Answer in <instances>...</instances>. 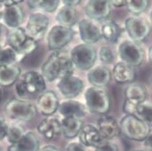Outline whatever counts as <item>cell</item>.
Wrapping results in <instances>:
<instances>
[{"label": "cell", "mask_w": 152, "mask_h": 151, "mask_svg": "<svg viewBox=\"0 0 152 151\" xmlns=\"http://www.w3.org/2000/svg\"><path fill=\"white\" fill-rule=\"evenodd\" d=\"M99 58L103 64H111L114 61V53L110 47H102L99 51Z\"/></svg>", "instance_id": "cell-34"}, {"label": "cell", "mask_w": 152, "mask_h": 151, "mask_svg": "<svg viewBox=\"0 0 152 151\" xmlns=\"http://www.w3.org/2000/svg\"><path fill=\"white\" fill-rule=\"evenodd\" d=\"M70 58L74 67L81 70H88L95 64L97 52L90 44H79L71 50Z\"/></svg>", "instance_id": "cell-7"}, {"label": "cell", "mask_w": 152, "mask_h": 151, "mask_svg": "<svg viewBox=\"0 0 152 151\" xmlns=\"http://www.w3.org/2000/svg\"><path fill=\"white\" fill-rule=\"evenodd\" d=\"M81 2V1L80 0H65V1H63V4L65 5H69V6H73L75 7L77 5Z\"/></svg>", "instance_id": "cell-41"}, {"label": "cell", "mask_w": 152, "mask_h": 151, "mask_svg": "<svg viewBox=\"0 0 152 151\" xmlns=\"http://www.w3.org/2000/svg\"><path fill=\"white\" fill-rule=\"evenodd\" d=\"M86 106L77 100H69L61 102L58 106V112L64 117H77L80 118L86 115Z\"/></svg>", "instance_id": "cell-23"}, {"label": "cell", "mask_w": 152, "mask_h": 151, "mask_svg": "<svg viewBox=\"0 0 152 151\" xmlns=\"http://www.w3.org/2000/svg\"><path fill=\"white\" fill-rule=\"evenodd\" d=\"M61 133L67 139H74L79 136L83 127V121L77 117H64L61 121Z\"/></svg>", "instance_id": "cell-25"}, {"label": "cell", "mask_w": 152, "mask_h": 151, "mask_svg": "<svg viewBox=\"0 0 152 151\" xmlns=\"http://www.w3.org/2000/svg\"><path fill=\"white\" fill-rule=\"evenodd\" d=\"M24 130L21 126L16 123L8 125L6 139L11 144L18 143L24 135Z\"/></svg>", "instance_id": "cell-32"}, {"label": "cell", "mask_w": 152, "mask_h": 151, "mask_svg": "<svg viewBox=\"0 0 152 151\" xmlns=\"http://www.w3.org/2000/svg\"><path fill=\"white\" fill-rule=\"evenodd\" d=\"M0 151H2V148L0 147Z\"/></svg>", "instance_id": "cell-48"}, {"label": "cell", "mask_w": 152, "mask_h": 151, "mask_svg": "<svg viewBox=\"0 0 152 151\" xmlns=\"http://www.w3.org/2000/svg\"><path fill=\"white\" fill-rule=\"evenodd\" d=\"M118 55L122 62L133 67L141 65L145 58V53L142 46L139 43L130 40L120 44Z\"/></svg>", "instance_id": "cell-8"}, {"label": "cell", "mask_w": 152, "mask_h": 151, "mask_svg": "<svg viewBox=\"0 0 152 151\" xmlns=\"http://www.w3.org/2000/svg\"><path fill=\"white\" fill-rule=\"evenodd\" d=\"M83 87L84 84L83 80L74 75L61 79L57 84V88L60 93L67 99L77 97L83 90Z\"/></svg>", "instance_id": "cell-13"}, {"label": "cell", "mask_w": 152, "mask_h": 151, "mask_svg": "<svg viewBox=\"0 0 152 151\" xmlns=\"http://www.w3.org/2000/svg\"><path fill=\"white\" fill-rule=\"evenodd\" d=\"M148 60L151 64H152V46H151L148 50Z\"/></svg>", "instance_id": "cell-44"}, {"label": "cell", "mask_w": 152, "mask_h": 151, "mask_svg": "<svg viewBox=\"0 0 152 151\" xmlns=\"http://www.w3.org/2000/svg\"><path fill=\"white\" fill-rule=\"evenodd\" d=\"M18 58V55L10 47L0 48V67L14 64Z\"/></svg>", "instance_id": "cell-30"}, {"label": "cell", "mask_w": 152, "mask_h": 151, "mask_svg": "<svg viewBox=\"0 0 152 151\" xmlns=\"http://www.w3.org/2000/svg\"><path fill=\"white\" fill-rule=\"evenodd\" d=\"M40 142L33 132H26L18 143L11 144L8 151H39Z\"/></svg>", "instance_id": "cell-22"}, {"label": "cell", "mask_w": 152, "mask_h": 151, "mask_svg": "<svg viewBox=\"0 0 152 151\" xmlns=\"http://www.w3.org/2000/svg\"><path fill=\"white\" fill-rule=\"evenodd\" d=\"M2 97H3V93H2V90L1 88V86H0V105H1V103H2Z\"/></svg>", "instance_id": "cell-45"}, {"label": "cell", "mask_w": 152, "mask_h": 151, "mask_svg": "<svg viewBox=\"0 0 152 151\" xmlns=\"http://www.w3.org/2000/svg\"><path fill=\"white\" fill-rule=\"evenodd\" d=\"M137 117L152 126V101H145L136 108L135 115Z\"/></svg>", "instance_id": "cell-29"}, {"label": "cell", "mask_w": 152, "mask_h": 151, "mask_svg": "<svg viewBox=\"0 0 152 151\" xmlns=\"http://www.w3.org/2000/svg\"><path fill=\"white\" fill-rule=\"evenodd\" d=\"M5 112L11 119L30 121L36 116L38 109L32 103L20 99H12L5 104Z\"/></svg>", "instance_id": "cell-6"}, {"label": "cell", "mask_w": 152, "mask_h": 151, "mask_svg": "<svg viewBox=\"0 0 152 151\" xmlns=\"http://www.w3.org/2000/svg\"><path fill=\"white\" fill-rule=\"evenodd\" d=\"M15 90L19 97L24 98L41 95L46 90V80L38 72H26L15 83Z\"/></svg>", "instance_id": "cell-2"}, {"label": "cell", "mask_w": 152, "mask_h": 151, "mask_svg": "<svg viewBox=\"0 0 152 151\" xmlns=\"http://www.w3.org/2000/svg\"><path fill=\"white\" fill-rule=\"evenodd\" d=\"M150 21L152 24V9H151V13H150Z\"/></svg>", "instance_id": "cell-46"}, {"label": "cell", "mask_w": 152, "mask_h": 151, "mask_svg": "<svg viewBox=\"0 0 152 151\" xmlns=\"http://www.w3.org/2000/svg\"><path fill=\"white\" fill-rule=\"evenodd\" d=\"M151 83H152V82H151Z\"/></svg>", "instance_id": "cell-49"}, {"label": "cell", "mask_w": 152, "mask_h": 151, "mask_svg": "<svg viewBox=\"0 0 152 151\" xmlns=\"http://www.w3.org/2000/svg\"><path fill=\"white\" fill-rule=\"evenodd\" d=\"M38 133L48 140L57 139L61 133V122L53 117H47L37 126Z\"/></svg>", "instance_id": "cell-20"}, {"label": "cell", "mask_w": 152, "mask_h": 151, "mask_svg": "<svg viewBox=\"0 0 152 151\" xmlns=\"http://www.w3.org/2000/svg\"><path fill=\"white\" fill-rule=\"evenodd\" d=\"M110 4L112 6L116 7V8H121V7L126 6L127 5V1L124 0H120V1H110Z\"/></svg>", "instance_id": "cell-39"}, {"label": "cell", "mask_w": 152, "mask_h": 151, "mask_svg": "<svg viewBox=\"0 0 152 151\" xmlns=\"http://www.w3.org/2000/svg\"><path fill=\"white\" fill-rule=\"evenodd\" d=\"M112 5L110 1L93 0L88 1L85 7V12L88 18L93 20H103L111 14Z\"/></svg>", "instance_id": "cell-14"}, {"label": "cell", "mask_w": 152, "mask_h": 151, "mask_svg": "<svg viewBox=\"0 0 152 151\" xmlns=\"http://www.w3.org/2000/svg\"><path fill=\"white\" fill-rule=\"evenodd\" d=\"M126 100L123 106V111L126 115H135L136 108L141 103L146 101L148 90L140 83H131L124 90Z\"/></svg>", "instance_id": "cell-9"}, {"label": "cell", "mask_w": 152, "mask_h": 151, "mask_svg": "<svg viewBox=\"0 0 152 151\" xmlns=\"http://www.w3.org/2000/svg\"><path fill=\"white\" fill-rule=\"evenodd\" d=\"M64 151H86V147L79 142H71L67 145Z\"/></svg>", "instance_id": "cell-37"}, {"label": "cell", "mask_w": 152, "mask_h": 151, "mask_svg": "<svg viewBox=\"0 0 152 151\" xmlns=\"http://www.w3.org/2000/svg\"><path fill=\"white\" fill-rule=\"evenodd\" d=\"M39 151H62L61 150L58 149V147L53 145H47V146L43 147L42 148L39 150Z\"/></svg>", "instance_id": "cell-40"}, {"label": "cell", "mask_w": 152, "mask_h": 151, "mask_svg": "<svg viewBox=\"0 0 152 151\" xmlns=\"http://www.w3.org/2000/svg\"><path fill=\"white\" fill-rule=\"evenodd\" d=\"M145 149L148 151H152V132L147 136L145 141L143 142Z\"/></svg>", "instance_id": "cell-38"}, {"label": "cell", "mask_w": 152, "mask_h": 151, "mask_svg": "<svg viewBox=\"0 0 152 151\" xmlns=\"http://www.w3.org/2000/svg\"><path fill=\"white\" fill-rule=\"evenodd\" d=\"M132 151H147L145 150H142V149H136V150H133Z\"/></svg>", "instance_id": "cell-47"}, {"label": "cell", "mask_w": 152, "mask_h": 151, "mask_svg": "<svg viewBox=\"0 0 152 151\" xmlns=\"http://www.w3.org/2000/svg\"><path fill=\"white\" fill-rule=\"evenodd\" d=\"M6 41L8 47L12 48L18 56L28 55L35 51L38 47V42L27 34L26 29L18 27L8 33Z\"/></svg>", "instance_id": "cell-3"}, {"label": "cell", "mask_w": 152, "mask_h": 151, "mask_svg": "<svg viewBox=\"0 0 152 151\" xmlns=\"http://www.w3.org/2000/svg\"><path fill=\"white\" fill-rule=\"evenodd\" d=\"M102 37L110 43H115L121 34V28L114 22H109L104 24L101 28Z\"/></svg>", "instance_id": "cell-28"}, {"label": "cell", "mask_w": 152, "mask_h": 151, "mask_svg": "<svg viewBox=\"0 0 152 151\" xmlns=\"http://www.w3.org/2000/svg\"><path fill=\"white\" fill-rule=\"evenodd\" d=\"M149 6L148 0H130L127 1V9L133 14H140L145 12Z\"/></svg>", "instance_id": "cell-33"}, {"label": "cell", "mask_w": 152, "mask_h": 151, "mask_svg": "<svg viewBox=\"0 0 152 151\" xmlns=\"http://www.w3.org/2000/svg\"><path fill=\"white\" fill-rule=\"evenodd\" d=\"M120 129L125 137L137 142H144L151 133L150 126L133 115H127L121 119Z\"/></svg>", "instance_id": "cell-4"}, {"label": "cell", "mask_w": 152, "mask_h": 151, "mask_svg": "<svg viewBox=\"0 0 152 151\" xmlns=\"http://www.w3.org/2000/svg\"><path fill=\"white\" fill-rule=\"evenodd\" d=\"M87 109L94 114L105 115L110 109V97L103 88L90 87L85 93Z\"/></svg>", "instance_id": "cell-5"}, {"label": "cell", "mask_w": 152, "mask_h": 151, "mask_svg": "<svg viewBox=\"0 0 152 151\" xmlns=\"http://www.w3.org/2000/svg\"><path fill=\"white\" fill-rule=\"evenodd\" d=\"M59 100L53 90H45L39 96L37 102V109L44 115L50 116L58 111Z\"/></svg>", "instance_id": "cell-16"}, {"label": "cell", "mask_w": 152, "mask_h": 151, "mask_svg": "<svg viewBox=\"0 0 152 151\" xmlns=\"http://www.w3.org/2000/svg\"><path fill=\"white\" fill-rule=\"evenodd\" d=\"M112 77L121 84L132 82L136 78V72L134 67L124 62H118L113 67Z\"/></svg>", "instance_id": "cell-24"}, {"label": "cell", "mask_w": 152, "mask_h": 151, "mask_svg": "<svg viewBox=\"0 0 152 151\" xmlns=\"http://www.w3.org/2000/svg\"><path fill=\"white\" fill-rule=\"evenodd\" d=\"M3 26L2 24H0V48L3 47Z\"/></svg>", "instance_id": "cell-42"}, {"label": "cell", "mask_w": 152, "mask_h": 151, "mask_svg": "<svg viewBox=\"0 0 152 151\" xmlns=\"http://www.w3.org/2000/svg\"><path fill=\"white\" fill-rule=\"evenodd\" d=\"M79 31L81 40L86 44L91 45L102 38L101 30L88 19H83L79 23Z\"/></svg>", "instance_id": "cell-15"}, {"label": "cell", "mask_w": 152, "mask_h": 151, "mask_svg": "<svg viewBox=\"0 0 152 151\" xmlns=\"http://www.w3.org/2000/svg\"><path fill=\"white\" fill-rule=\"evenodd\" d=\"M95 151H118V147L116 144L105 141L95 148Z\"/></svg>", "instance_id": "cell-35"}, {"label": "cell", "mask_w": 152, "mask_h": 151, "mask_svg": "<svg viewBox=\"0 0 152 151\" xmlns=\"http://www.w3.org/2000/svg\"><path fill=\"white\" fill-rule=\"evenodd\" d=\"M124 26L131 41L137 43L145 41L151 33L150 23L141 17H128L124 23Z\"/></svg>", "instance_id": "cell-10"}, {"label": "cell", "mask_w": 152, "mask_h": 151, "mask_svg": "<svg viewBox=\"0 0 152 151\" xmlns=\"http://www.w3.org/2000/svg\"><path fill=\"white\" fill-rule=\"evenodd\" d=\"M74 65L70 56L59 52L50 55L41 67V75L48 82L61 80L74 73Z\"/></svg>", "instance_id": "cell-1"}, {"label": "cell", "mask_w": 152, "mask_h": 151, "mask_svg": "<svg viewBox=\"0 0 152 151\" xmlns=\"http://www.w3.org/2000/svg\"><path fill=\"white\" fill-rule=\"evenodd\" d=\"M5 5H4L3 1H0V20L2 19V15H3V11L5 9Z\"/></svg>", "instance_id": "cell-43"}, {"label": "cell", "mask_w": 152, "mask_h": 151, "mask_svg": "<svg viewBox=\"0 0 152 151\" xmlns=\"http://www.w3.org/2000/svg\"><path fill=\"white\" fill-rule=\"evenodd\" d=\"M49 24L50 20L47 15L41 13H34L28 18L26 31L30 37L38 41L44 36Z\"/></svg>", "instance_id": "cell-12"}, {"label": "cell", "mask_w": 152, "mask_h": 151, "mask_svg": "<svg viewBox=\"0 0 152 151\" xmlns=\"http://www.w3.org/2000/svg\"><path fill=\"white\" fill-rule=\"evenodd\" d=\"M77 10L75 7L65 5L61 7L56 14V20L61 26L71 28L77 21Z\"/></svg>", "instance_id": "cell-27"}, {"label": "cell", "mask_w": 152, "mask_h": 151, "mask_svg": "<svg viewBox=\"0 0 152 151\" xmlns=\"http://www.w3.org/2000/svg\"><path fill=\"white\" fill-rule=\"evenodd\" d=\"M74 31L70 27L58 25L53 27L47 35V44L50 50H61L72 41Z\"/></svg>", "instance_id": "cell-11"}, {"label": "cell", "mask_w": 152, "mask_h": 151, "mask_svg": "<svg viewBox=\"0 0 152 151\" xmlns=\"http://www.w3.org/2000/svg\"><path fill=\"white\" fill-rule=\"evenodd\" d=\"M20 76V68L15 64L0 67V86L9 87L13 85Z\"/></svg>", "instance_id": "cell-26"}, {"label": "cell", "mask_w": 152, "mask_h": 151, "mask_svg": "<svg viewBox=\"0 0 152 151\" xmlns=\"http://www.w3.org/2000/svg\"><path fill=\"white\" fill-rule=\"evenodd\" d=\"M87 78L94 87L102 88L107 86L112 80V73L104 65H97L89 70Z\"/></svg>", "instance_id": "cell-19"}, {"label": "cell", "mask_w": 152, "mask_h": 151, "mask_svg": "<svg viewBox=\"0 0 152 151\" xmlns=\"http://www.w3.org/2000/svg\"><path fill=\"white\" fill-rule=\"evenodd\" d=\"M8 126V124L7 123L5 117L0 115V141L6 138Z\"/></svg>", "instance_id": "cell-36"}, {"label": "cell", "mask_w": 152, "mask_h": 151, "mask_svg": "<svg viewBox=\"0 0 152 151\" xmlns=\"http://www.w3.org/2000/svg\"><path fill=\"white\" fill-rule=\"evenodd\" d=\"M97 129L104 141L110 140L116 137L121 131L117 120L112 117H104L99 119Z\"/></svg>", "instance_id": "cell-21"}, {"label": "cell", "mask_w": 152, "mask_h": 151, "mask_svg": "<svg viewBox=\"0 0 152 151\" xmlns=\"http://www.w3.org/2000/svg\"><path fill=\"white\" fill-rule=\"evenodd\" d=\"M80 144L84 147H97L105 141L100 136L97 127L92 124H87L82 129L79 134Z\"/></svg>", "instance_id": "cell-18"}, {"label": "cell", "mask_w": 152, "mask_h": 151, "mask_svg": "<svg viewBox=\"0 0 152 151\" xmlns=\"http://www.w3.org/2000/svg\"><path fill=\"white\" fill-rule=\"evenodd\" d=\"M20 3H14L5 6L2 15V20L5 25L9 28H14L20 27L24 20V11Z\"/></svg>", "instance_id": "cell-17"}, {"label": "cell", "mask_w": 152, "mask_h": 151, "mask_svg": "<svg viewBox=\"0 0 152 151\" xmlns=\"http://www.w3.org/2000/svg\"><path fill=\"white\" fill-rule=\"evenodd\" d=\"M30 8H40L45 12H53L58 8L59 1L58 0H45V1H28Z\"/></svg>", "instance_id": "cell-31"}]
</instances>
